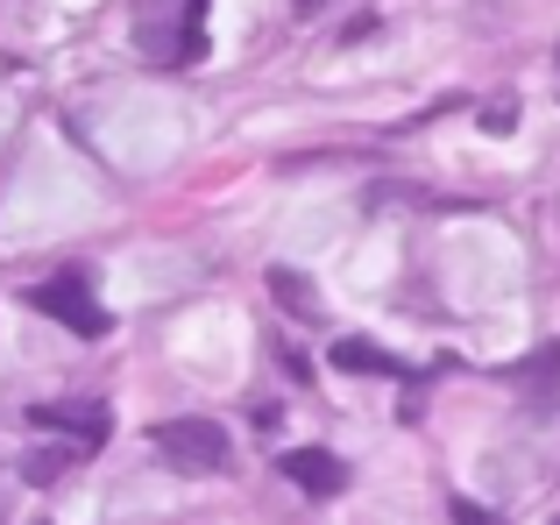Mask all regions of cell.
<instances>
[{"instance_id": "obj_1", "label": "cell", "mask_w": 560, "mask_h": 525, "mask_svg": "<svg viewBox=\"0 0 560 525\" xmlns=\"http://www.w3.org/2000/svg\"><path fill=\"white\" fill-rule=\"evenodd\" d=\"M128 36H136L142 65L185 71L206 57V0H136L128 8Z\"/></svg>"}, {"instance_id": "obj_2", "label": "cell", "mask_w": 560, "mask_h": 525, "mask_svg": "<svg viewBox=\"0 0 560 525\" xmlns=\"http://www.w3.org/2000/svg\"><path fill=\"white\" fill-rule=\"evenodd\" d=\"M150 441H156V462L178 476H228V462H234L228 427H213V419H164Z\"/></svg>"}, {"instance_id": "obj_3", "label": "cell", "mask_w": 560, "mask_h": 525, "mask_svg": "<svg viewBox=\"0 0 560 525\" xmlns=\"http://www.w3.org/2000/svg\"><path fill=\"white\" fill-rule=\"evenodd\" d=\"M28 305H36L43 319H57L65 334H79V341H100L107 334V305L93 299V270H57V277H43V284H28Z\"/></svg>"}, {"instance_id": "obj_4", "label": "cell", "mask_w": 560, "mask_h": 525, "mask_svg": "<svg viewBox=\"0 0 560 525\" xmlns=\"http://www.w3.org/2000/svg\"><path fill=\"white\" fill-rule=\"evenodd\" d=\"M284 476L305 490V498H319V504L348 490V469H341V455H334V447H291V455H284Z\"/></svg>"}, {"instance_id": "obj_5", "label": "cell", "mask_w": 560, "mask_h": 525, "mask_svg": "<svg viewBox=\"0 0 560 525\" xmlns=\"http://www.w3.org/2000/svg\"><path fill=\"white\" fill-rule=\"evenodd\" d=\"M36 427H50V433H65V441H85V447H107V405L100 398H85V405H36Z\"/></svg>"}, {"instance_id": "obj_6", "label": "cell", "mask_w": 560, "mask_h": 525, "mask_svg": "<svg viewBox=\"0 0 560 525\" xmlns=\"http://www.w3.org/2000/svg\"><path fill=\"white\" fill-rule=\"evenodd\" d=\"M511 384H518L525 398H553V390H560V341H547L539 355H525V362H511Z\"/></svg>"}, {"instance_id": "obj_7", "label": "cell", "mask_w": 560, "mask_h": 525, "mask_svg": "<svg viewBox=\"0 0 560 525\" xmlns=\"http://www.w3.org/2000/svg\"><path fill=\"white\" fill-rule=\"evenodd\" d=\"M85 455H93L85 441H65V447H36V455H22V476H28V483H57V476H71V469H79Z\"/></svg>"}, {"instance_id": "obj_8", "label": "cell", "mask_w": 560, "mask_h": 525, "mask_svg": "<svg viewBox=\"0 0 560 525\" xmlns=\"http://www.w3.org/2000/svg\"><path fill=\"white\" fill-rule=\"evenodd\" d=\"M270 291H277V305H284V313H299V319H319V291L305 284V270L277 262V270H270Z\"/></svg>"}, {"instance_id": "obj_9", "label": "cell", "mask_w": 560, "mask_h": 525, "mask_svg": "<svg viewBox=\"0 0 560 525\" xmlns=\"http://www.w3.org/2000/svg\"><path fill=\"white\" fill-rule=\"evenodd\" d=\"M334 362H341V370H362V376H405V362L383 355V348H370V341H355V334L334 341Z\"/></svg>"}, {"instance_id": "obj_10", "label": "cell", "mask_w": 560, "mask_h": 525, "mask_svg": "<svg viewBox=\"0 0 560 525\" xmlns=\"http://www.w3.org/2000/svg\"><path fill=\"white\" fill-rule=\"evenodd\" d=\"M482 128H490V136H511V128H518V114H511V100H490V107H482Z\"/></svg>"}, {"instance_id": "obj_11", "label": "cell", "mask_w": 560, "mask_h": 525, "mask_svg": "<svg viewBox=\"0 0 560 525\" xmlns=\"http://www.w3.org/2000/svg\"><path fill=\"white\" fill-rule=\"evenodd\" d=\"M291 8H299V14H313V8H319V0H291Z\"/></svg>"}]
</instances>
